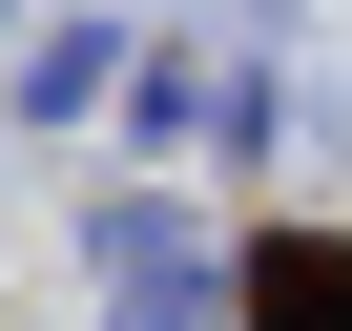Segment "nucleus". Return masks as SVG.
Returning <instances> with one entry per match:
<instances>
[{"label":"nucleus","mask_w":352,"mask_h":331,"mask_svg":"<svg viewBox=\"0 0 352 331\" xmlns=\"http://www.w3.org/2000/svg\"><path fill=\"white\" fill-rule=\"evenodd\" d=\"M249 331H352V249L270 228V249H249Z\"/></svg>","instance_id":"f257e3e1"}]
</instances>
